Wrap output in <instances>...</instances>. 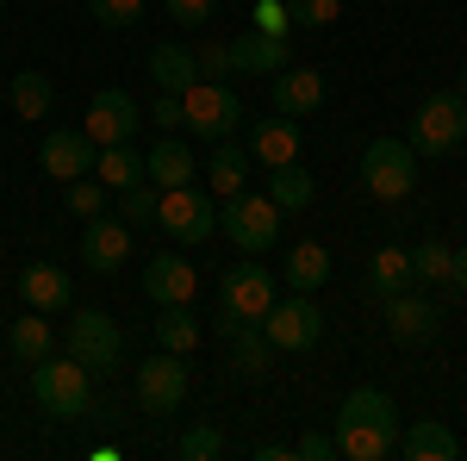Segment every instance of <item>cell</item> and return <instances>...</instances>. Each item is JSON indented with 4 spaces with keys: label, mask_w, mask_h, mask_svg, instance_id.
Wrapping results in <instances>:
<instances>
[{
    "label": "cell",
    "mask_w": 467,
    "mask_h": 461,
    "mask_svg": "<svg viewBox=\"0 0 467 461\" xmlns=\"http://www.w3.org/2000/svg\"><path fill=\"white\" fill-rule=\"evenodd\" d=\"M32 399L50 418H88V412H94V374H88L69 350L44 355V361H32Z\"/></svg>",
    "instance_id": "6da1fadb"
},
{
    "label": "cell",
    "mask_w": 467,
    "mask_h": 461,
    "mask_svg": "<svg viewBox=\"0 0 467 461\" xmlns=\"http://www.w3.org/2000/svg\"><path fill=\"white\" fill-rule=\"evenodd\" d=\"M405 143H411L418 156H449V150H462L467 143V100L455 94V88H449V94H431L424 107L411 112Z\"/></svg>",
    "instance_id": "7a4b0ae2"
},
{
    "label": "cell",
    "mask_w": 467,
    "mask_h": 461,
    "mask_svg": "<svg viewBox=\"0 0 467 461\" xmlns=\"http://www.w3.org/2000/svg\"><path fill=\"white\" fill-rule=\"evenodd\" d=\"M361 187L374 200H411V187H418V150L405 138H374L361 150Z\"/></svg>",
    "instance_id": "3957f363"
},
{
    "label": "cell",
    "mask_w": 467,
    "mask_h": 461,
    "mask_svg": "<svg viewBox=\"0 0 467 461\" xmlns=\"http://www.w3.org/2000/svg\"><path fill=\"white\" fill-rule=\"evenodd\" d=\"M218 231L231 237V244L244 249V256H262V249L281 237V206L268 200V194H231L224 206H218Z\"/></svg>",
    "instance_id": "277c9868"
},
{
    "label": "cell",
    "mask_w": 467,
    "mask_h": 461,
    "mask_svg": "<svg viewBox=\"0 0 467 461\" xmlns=\"http://www.w3.org/2000/svg\"><path fill=\"white\" fill-rule=\"evenodd\" d=\"M255 324H262V337H268L275 350H287V355L312 350V343L324 337V312L312 306V293H287V299L275 293V306H268Z\"/></svg>",
    "instance_id": "5b68a950"
},
{
    "label": "cell",
    "mask_w": 467,
    "mask_h": 461,
    "mask_svg": "<svg viewBox=\"0 0 467 461\" xmlns=\"http://www.w3.org/2000/svg\"><path fill=\"white\" fill-rule=\"evenodd\" d=\"M181 107H187V131H200V138H213V143H224L244 125V100H237L231 81H193L181 94Z\"/></svg>",
    "instance_id": "8992f818"
},
{
    "label": "cell",
    "mask_w": 467,
    "mask_h": 461,
    "mask_svg": "<svg viewBox=\"0 0 467 461\" xmlns=\"http://www.w3.org/2000/svg\"><path fill=\"white\" fill-rule=\"evenodd\" d=\"M156 225H162L175 244H206L218 231V200L200 194L193 181H187V187H169V194L156 200Z\"/></svg>",
    "instance_id": "52a82bcc"
},
{
    "label": "cell",
    "mask_w": 467,
    "mask_h": 461,
    "mask_svg": "<svg viewBox=\"0 0 467 461\" xmlns=\"http://www.w3.org/2000/svg\"><path fill=\"white\" fill-rule=\"evenodd\" d=\"M63 350H69L88 374H112V368H119V355H125V330H119L107 312H75Z\"/></svg>",
    "instance_id": "ba28073f"
},
{
    "label": "cell",
    "mask_w": 467,
    "mask_h": 461,
    "mask_svg": "<svg viewBox=\"0 0 467 461\" xmlns=\"http://www.w3.org/2000/svg\"><path fill=\"white\" fill-rule=\"evenodd\" d=\"M138 405H144L150 418H169V412L187 405V361L175 350H156L138 368Z\"/></svg>",
    "instance_id": "9c48e42d"
},
{
    "label": "cell",
    "mask_w": 467,
    "mask_h": 461,
    "mask_svg": "<svg viewBox=\"0 0 467 461\" xmlns=\"http://www.w3.org/2000/svg\"><path fill=\"white\" fill-rule=\"evenodd\" d=\"M94 156H100V143L88 138L81 125H50V131H44V143H37V162H44V175H50V181L94 175Z\"/></svg>",
    "instance_id": "30bf717a"
},
{
    "label": "cell",
    "mask_w": 467,
    "mask_h": 461,
    "mask_svg": "<svg viewBox=\"0 0 467 461\" xmlns=\"http://www.w3.org/2000/svg\"><path fill=\"white\" fill-rule=\"evenodd\" d=\"M138 125H144V112H138V100H131L125 88H100V94L88 100V119H81V131L94 143H131Z\"/></svg>",
    "instance_id": "8fae6325"
},
{
    "label": "cell",
    "mask_w": 467,
    "mask_h": 461,
    "mask_svg": "<svg viewBox=\"0 0 467 461\" xmlns=\"http://www.w3.org/2000/svg\"><path fill=\"white\" fill-rule=\"evenodd\" d=\"M193 293H200V268L175 256V249H162V256H150L144 268V299L150 306H193Z\"/></svg>",
    "instance_id": "7c38bea8"
},
{
    "label": "cell",
    "mask_w": 467,
    "mask_h": 461,
    "mask_svg": "<svg viewBox=\"0 0 467 461\" xmlns=\"http://www.w3.org/2000/svg\"><path fill=\"white\" fill-rule=\"evenodd\" d=\"M436 330H442V312H436V299L424 293H387V337L405 343V350H418V343H431Z\"/></svg>",
    "instance_id": "4fadbf2b"
},
{
    "label": "cell",
    "mask_w": 467,
    "mask_h": 461,
    "mask_svg": "<svg viewBox=\"0 0 467 461\" xmlns=\"http://www.w3.org/2000/svg\"><path fill=\"white\" fill-rule=\"evenodd\" d=\"M218 306H224V312H237V319H262V312L275 306V275H268V268H255V262L224 268V281H218Z\"/></svg>",
    "instance_id": "5bb4252c"
},
{
    "label": "cell",
    "mask_w": 467,
    "mask_h": 461,
    "mask_svg": "<svg viewBox=\"0 0 467 461\" xmlns=\"http://www.w3.org/2000/svg\"><path fill=\"white\" fill-rule=\"evenodd\" d=\"M268 100H275V112H281V119H312V112L324 107V75L287 63V69L268 75Z\"/></svg>",
    "instance_id": "9a60e30c"
},
{
    "label": "cell",
    "mask_w": 467,
    "mask_h": 461,
    "mask_svg": "<svg viewBox=\"0 0 467 461\" xmlns=\"http://www.w3.org/2000/svg\"><path fill=\"white\" fill-rule=\"evenodd\" d=\"M81 262L94 268V275H112V268H125L131 262V225L125 218H88V231H81Z\"/></svg>",
    "instance_id": "2e32d148"
},
{
    "label": "cell",
    "mask_w": 467,
    "mask_h": 461,
    "mask_svg": "<svg viewBox=\"0 0 467 461\" xmlns=\"http://www.w3.org/2000/svg\"><path fill=\"white\" fill-rule=\"evenodd\" d=\"M19 299L32 306V312H69V299H75V281L57 268V262H32V268H19Z\"/></svg>",
    "instance_id": "e0dca14e"
},
{
    "label": "cell",
    "mask_w": 467,
    "mask_h": 461,
    "mask_svg": "<svg viewBox=\"0 0 467 461\" xmlns=\"http://www.w3.org/2000/svg\"><path fill=\"white\" fill-rule=\"evenodd\" d=\"M337 456H349V461H393L399 456V430L393 424H368V418H337Z\"/></svg>",
    "instance_id": "ac0fdd59"
},
{
    "label": "cell",
    "mask_w": 467,
    "mask_h": 461,
    "mask_svg": "<svg viewBox=\"0 0 467 461\" xmlns=\"http://www.w3.org/2000/svg\"><path fill=\"white\" fill-rule=\"evenodd\" d=\"M293 63V50H287V37H275V32H244V37H231V69H250V75H275V69H287Z\"/></svg>",
    "instance_id": "d6986e66"
},
{
    "label": "cell",
    "mask_w": 467,
    "mask_h": 461,
    "mask_svg": "<svg viewBox=\"0 0 467 461\" xmlns=\"http://www.w3.org/2000/svg\"><path fill=\"white\" fill-rule=\"evenodd\" d=\"M250 156L262 169H281V162H299V119H262L250 125Z\"/></svg>",
    "instance_id": "ffe728a7"
},
{
    "label": "cell",
    "mask_w": 467,
    "mask_h": 461,
    "mask_svg": "<svg viewBox=\"0 0 467 461\" xmlns=\"http://www.w3.org/2000/svg\"><path fill=\"white\" fill-rule=\"evenodd\" d=\"M399 456L405 461H455L462 456V436L449 424H436V418H418V424L399 430Z\"/></svg>",
    "instance_id": "44dd1931"
},
{
    "label": "cell",
    "mask_w": 467,
    "mask_h": 461,
    "mask_svg": "<svg viewBox=\"0 0 467 461\" xmlns=\"http://www.w3.org/2000/svg\"><path fill=\"white\" fill-rule=\"evenodd\" d=\"M193 169H200V162H193V150H187L181 138H162V143H150V150H144V181H150V187H162V194H169V187H187Z\"/></svg>",
    "instance_id": "7402d4cb"
},
{
    "label": "cell",
    "mask_w": 467,
    "mask_h": 461,
    "mask_svg": "<svg viewBox=\"0 0 467 461\" xmlns=\"http://www.w3.org/2000/svg\"><path fill=\"white\" fill-rule=\"evenodd\" d=\"M150 81H156L162 94H187V88L200 81L193 50H187V44H156V50H150Z\"/></svg>",
    "instance_id": "603a6c76"
},
{
    "label": "cell",
    "mask_w": 467,
    "mask_h": 461,
    "mask_svg": "<svg viewBox=\"0 0 467 461\" xmlns=\"http://www.w3.org/2000/svg\"><path fill=\"white\" fill-rule=\"evenodd\" d=\"M281 275H287L293 293H318V287L330 281V249H324L318 237H299V244L287 249V268H281Z\"/></svg>",
    "instance_id": "cb8c5ba5"
},
{
    "label": "cell",
    "mask_w": 467,
    "mask_h": 461,
    "mask_svg": "<svg viewBox=\"0 0 467 461\" xmlns=\"http://www.w3.org/2000/svg\"><path fill=\"white\" fill-rule=\"evenodd\" d=\"M94 175L107 181L112 194H119V187H138V181H144V150H131V143H100Z\"/></svg>",
    "instance_id": "d4e9b609"
},
{
    "label": "cell",
    "mask_w": 467,
    "mask_h": 461,
    "mask_svg": "<svg viewBox=\"0 0 467 461\" xmlns=\"http://www.w3.org/2000/svg\"><path fill=\"white\" fill-rule=\"evenodd\" d=\"M312 194H318V181L306 175L299 162H281V169H268V200H275L281 213H306V206H312Z\"/></svg>",
    "instance_id": "484cf974"
},
{
    "label": "cell",
    "mask_w": 467,
    "mask_h": 461,
    "mask_svg": "<svg viewBox=\"0 0 467 461\" xmlns=\"http://www.w3.org/2000/svg\"><path fill=\"white\" fill-rule=\"evenodd\" d=\"M6 94H13V112H19V119H50V107H57V88H50L44 69H19Z\"/></svg>",
    "instance_id": "4316f807"
},
{
    "label": "cell",
    "mask_w": 467,
    "mask_h": 461,
    "mask_svg": "<svg viewBox=\"0 0 467 461\" xmlns=\"http://www.w3.org/2000/svg\"><path fill=\"white\" fill-rule=\"evenodd\" d=\"M231 361H237V374H268V361H275V343L262 337V324L255 319H244L237 330H231Z\"/></svg>",
    "instance_id": "83f0119b"
},
{
    "label": "cell",
    "mask_w": 467,
    "mask_h": 461,
    "mask_svg": "<svg viewBox=\"0 0 467 461\" xmlns=\"http://www.w3.org/2000/svg\"><path fill=\"white\" fill-rule=\"evenodd\" d=\"M206 181H213L218 200H231V194H244V181H250V150H237V143H218L213 162H206Z\"/></svg>",
    "instance_id": "f1b7e54d"
},
{
    "label": "cell",
    "mask_w": 467,
    "mask_h": 461,
    "mask_svg": "<svg viewBox=\"0 0 467 461\" xmlns=\"http://www.w3.org/2000/svg\"><path fill=\"white\" fill-rule=\"evenodd\" d=\"M411 287V249H374V262H368V293H405Z\"/></svg>",
    "instance_id": "f546056e"
},
{
    "label": "cell",
    "mask_w": 467,
    "mask_h": 461,
    "mask_svg": "<svg viewBox=\"0 0 467 461\" xmlns=\"http://www.w3.org/2000/svg\"><path fill=\"white\" fill-rule=\"evenodd\" d=\"M6 350L19 355L26 368H32V361H44V355H50V312H32V319H13V330H6Z\"/></svg>",
    "instance_id": "4dcf8cb0"
},
{
    "label": "cell",
    "mask_w": 467,
    "mask_h": 461,
    "mask_svg": "<svg viewBox=\"0 0 467 461\" xmlns=\"http://www.w3.org/2000/svg\"><path fill=\"white\" fill-rule=\"evenodd\" d=\"M156 343L175 350V355L193 350V343H200V319H193V306H162V319H156Z\"/></svg>",
    "instance_id": "1f68e13d"
},
{
    "label": "cell",
    "mask_w": 467,
    "mask_h": 461,
    "mask_svg": "<svg viewBox=\"0 0 467 461\" xmlns=\"http://www.w3.org/2000/svg\"><path fill=\"white\" fill-rule=\"evenodd\" d=\"M337 418H368V424H393L399 430V405L380 387H356L349 399H343V412H337Z\"/></svg>",
    "instance_id": "d6a6232c"
},
{
    "label": "cell",
    "mask_w": 467,
    "mask_h": 461,
    "mask_svg": "<svg viewBox=\"0 0 467 461\" xmlns=\"http://www.w3.org/2000/svg\"><path fill=\"white\" fill-rule=\"evenodd\" d=\"M156 200H162V187H150V181L119 187V218H125V225H150V218H156Z\"/></svg>",
    "instance_id": "836d02e7"
},
{
    "label": "cell",
    "mask_w": 467,
    "mask_h": 461,
    "mask_svg": "<svg viewBox=\"0 0 467 461\" xmlns=\"http://www.w3.org/2000/svg\"><path fill=\"white\" fill-rule=\"evenodd\" d=\"M411 281L449 287V244H418L411 249Z\"/></svg>",
    "instance_id": "e575fe53"
},
{
    "label": "cell",
    "mask_w": 467,
    "mask_h": 461,
    "mask_svg": "<svg viewBox=\"0 0 467 461\" xmlns=\"http://www.w3.org/2000/svg\"><path fill=\"white\" fill-rule=\"evenodd\" d=\"M107 181L100 175H81V181H69V213H81V218H100L107 213Z\"/></svg>",
    "instance_id": "d590c367"
},
{
    "label": "cell",
    "mask_w": 467,
    "mask_h": 461,
    "mask_svg": "<svg viewBox=\"0 0 467 461\" xmlns=\"http://www.w3.org/2000/svg\"><path fill=\"white\" fill-rule=\"evenodd\" d=\"M193 63H200V81H224V75H237V69H231V37H206V44L193 50Z\"/></svg>",
    "instance_id": "8d00e7d4"
},
{
    "label": "cell",
    "mask_w": 467,
    "mask_h": 461,
    "mask_svg": "<svg viewBox=\"0 0 467 461\" xmlns=\"http://www.w3.org/2000/svg\"><path fill=\"white\" fill-rule=\"evenodd\" d=\"M162 13L175 19L181 32H206V26H213V13H218V0H162Z\"/></svg>",
    "instance_id": "74e56055"
},
{
    "label": "cell",
    "mask_w": 467,
    "mask_h": 461,
    "mask_svg": "<svg viewBox=\"0 0 467 461\" xmlns=\"http://www.w3.org/2000/svg\"><path fill=\"white\" fill-rule=\"evenodd\" d=\"M175 449H181V461H218V456H224V436H218L213 424H193Z\"/></svg>",
    "instance_id": "f35d334b"
},
{
    "label": "cell",
    "mask_w": 467,
    "mask_h": 461,
    "mask_svg": "<svg viewBox=\"0 0 467 461\" xmlns=\"http://www.w3.org/2000/svg\"><path fill=\"white\" fill-rule=\"evenodd\" d=\"M88 13H94L100 26H112V32H125V26L144 19V0H88Z\"/></svg>",
    "instance_id": "ab89813d"
},
{
    "label": "cell",
    "mask_w": 467,
    "mask_h": 461,
    "mask_svg": "<svg viewBox=\"0 0 467 461\" xmlns=\"http://www.w3.org/2000/svg\"><path fill=\"white\" fill-rule=\"evenodd\" d=\"M337 13H343V0H287V19H293V26H312V32L330 26Z\"/></svg>",
    "instance_id": "60d3db41"
},
{
    "label": "cell",
    "mask_w": 467,
    "mask_h": 461,
    "mask_svg": "<svg viewBox=\"0 0 467 461\" xmlns=\"http://www.w3.org/2000/svg\"><path fill=\"white\" fill-rule=\"evenodd\" d=\"M250 6H255V19H250L255 32H275V37H287V32H293L287 0H250Z\"/></svg>",
    "instance_id": "b9f144b4"
},
{
    "label": "cell",
    "mask_w": 467,
    "mask_h": 461,
    "mask_svg": "<svg viewBox=\"0 0 467 461\" xmlns=\"http://www.w3.org/2000/svg\"><path fill=\"white\" fill-rule=\"evenodd\" d=\"M293 456H299V461H330V456H337V436H324V430H299Z\"/></svg>",
    "instance_id": "7bdbcfd3"
},
{
    "label": "cell",
    "mask_w": 467,
    "mask_h": 461,
    "mask_svg": "<svg viewBox=\"0 0 467 461\" xmlns=\"http://www.w3.org/2000/svg\"><path fill=\"white\" fill-rule=\"evenodd\" d=\"M150 119H156L162 131H187V107H181V94H156V107H150Z\"/></svg>",
    "instance_id": "ee69618b"
},
{
    "label": "cell",
    "mask_w": 467,
    "mask_h": 461,
    "mask_svg": "<svg viewBox=\"0 0 467 461\" xmlns=\"http://www.w3.org/2000/svg\"><path fill=\"white\" fill-rule=\"evenodd\" d=\"M449 293H467V249H449Z\"/></svg>",
    "instance_id": "f6af8a7d"
},
{
    "label": "cell",
    "mask_w": 467,
    "mask_h": 461,
    "mask_svg": "<svg viewBox=\"0 0 467 461\" xmlns=\"http://www.w3.org/2000/svg\"><path fill=\"white\" fill-rule=\"evenodd\" d=\"M293 443H255V461H287Z\"/></svg>",
    "instance_id": "bcb514c9"
},
{
    "label": "cell",
    "mask_w": 467,
    "mask_h": 461,
    "mask_svg": "<svg viewBox=\"0 0 467 461\" xmlns=\"http://www.w3.org/2000/svg\"><path fill=\"white\" fill-rule=\"evenodd\" d=\"M455 94H462V100H467V63H462V88H455Z\"/></svg>",
    "instance_id": "7dc6e473"
},
{
    "label": "cell",
    "mask_w": 467,
    "mask_h": 461,
    "mask_svg": "<svg viewBox=\"0 0 467 461\" xmlns=\"http://www.w3.org/2000/svg\"><path fill=\"white\" fill-rule=\"evenodd\" d=\"M0 13H6V0H0Z\"/></svg>",
    "instance_id": "c3c4849f"
},
{
    "label": "cell",
    "mask_w": 467,
    "mask_h": 461,
    "mask_svg": "<svg viewBox=\"0 0 467 461\" xmlns=\"http://www.w3.org/2000/svg\"><path fill=\"white\" fill-rule=\"evenodd\" d=\"M244 6H250V0H244Z\"/></svg>",
    "instance_id": "681fc988"
}]
</instances>
